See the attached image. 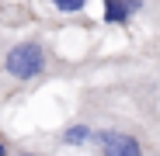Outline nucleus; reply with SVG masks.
<instances>
[{
  "instance_id": "nucleus-5",
  "label": "nucleus",
  "mask_w": 160,
  "mask_h": 156,
  "mask_svg": "<svg viewBox=\"0 0 160 156\" xmlns=\"http://www.w3.org/2000/svg\"><path fill=\"white\" fill-rule=\"evenodd\" d=\"M11 156H59V153L52 149L45 139H18Z\"/></svg>"
},
{
  "instance_id": "nucleus-2",
  "label": "nucleus",
  "mask_w": 160,
  "mask_h": 156,
  "mask_svg": "<svg viewBox=\"0 0 160 156\" xmlns=\"http://www.w3.org/2000/svg\"><path fill=\"white\" fill-rule=\"evenodd\" d=\"M87 66L66 59L45 31L0 28V104H11L45 83L73 80Z\"/></svg>"
},
{
  "instance_id": "nucleus-6",
  "label": "nucleus",
  "mask_w": 160,
  "mask_h": 156,
  "mask_svg": "<svg viewBox=\"0 0 160 156\" xmlns=\"http://www.w3.org/2000/svg\"><path fill=\"white\" fill-rule=\"evenodd\" d=\"M21 21H28V7H18V4L0 0V28H18Z\"/></svg>"
},
{
  "instance_id": "nucleus-3",
  "label": "nucleus",
  "mask_w": 160,
  "mask_h": 156,
  "mask_svg": "<svg viewBox=\"0 0 160 156\" xmlns=\"http://www.w3.org/2000/svg\"><path fill=\"white\" fill-rule=\"evenodd\" d=\"M45 142L56 149V153H63V149H73V153H84L87 146H91V118L84 115V111H73L56 132H49L45 135Z\"/></svg>"
},
{
  "instance_id": "nucleus-1",
  "label": "nucleus",
  "mask_w": 160,
  "mask_h": 156,
  "mask_svg": "<svg viewBox=\"0 0 160 156\" xmlns=\"http://www.w3.org/2000/svg\"><path fill=\"white\" fill-rule=\"evenodd\" d=\"M77 111L91 118L94 156H160V121L146 118L122 90L84 87Z\"/></svg>"
},
{
  "instance_id": "nucleus-4",
  "label": "nucleus",
  "mask_w": 160,
  "mask_h": 156,
  "mask_svg": "<svg viewBox=\"0 0 160 156\" xmlns=\"http://www.w3.org/2000/svg\"><path fill=\"white\" fill-rule=\"evenodd\" d=\"M143 14H153L146 0H101V24L104 28H129Z\"/></svg>"
},
{
  "instance_id": "nucleus-8",
  "label": "nucleus",
  "mask_w": 160,
  "mask_h": 156,
  "mask_svg": "<svg viewBox=\"0 0 160 156\" xmlns=\"http://www.w3.org/2000/svg\"><path fill=\"white\" fill-rule=\"evenodd\" d=\"M14 142H18V139L7 132L4 125H0V156H11V153H14Z\"/></svg>"
},
{
  "instance_id": "nucleus-7",
  "label": "nucleus",
  "mask_w": 160,
  "mask_h": 156,
  "mask_svg": "<svg viewBox=\"0 0 160 156\" xmlns=\"http://www.w3.org/2000/svg\"><path fill=\"white\" fill-rule=\"evenodd\" d=\"M49 7L56 14H63V17H80L91 7V0H49Z\"/></svg>"
}]
</instances>
